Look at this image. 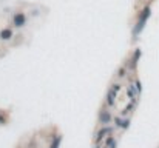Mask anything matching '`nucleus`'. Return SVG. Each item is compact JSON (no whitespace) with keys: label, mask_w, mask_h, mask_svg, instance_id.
<instances>
[{"label":"nucleus","mask_w":159,"mask_h":148,"mask_svg":"<svg viewBox=\"0 0 159 148\" xmlns=\"http://www.w3.org/2000/svg\"><path fill=\"white\" fill-rule=\"evenodd\" d=\"M12 22H14L16 26H23L26 19H25V14H22V12H17V14L14 16V19H12Z\"/></svg>","instance_id":"nucleus-1"},{"label":"nucleus","mask_w":159,"mask_h":148,"mask_svg":"<svg viewBox=\"0 0 159 148\" xmlns=\"http://www.w3.org/2000/svg\"><path fill=\"white\" fill-rule=\"evenodd\" d=\"M12 34H11V31L9 29H3L2 32H0V37H2V39H9Z\"/></svg>","instance_id":"nucleus-2"},{"label":"nucleus","mask_w":159,"mask_h":148,"mask_svg":"<svg viewBox=\"0 0 159 148\" xmlns=\"http://www.w3.org/2000/svg\"><path fill=\"white\" fill-rule=\"evenodd\" d=\"M108 119H110V114H108L107 111H103V114H100V122H102V124H107Z\"/></svg>","instance_id":"nucleus-3"}]
</instances>
